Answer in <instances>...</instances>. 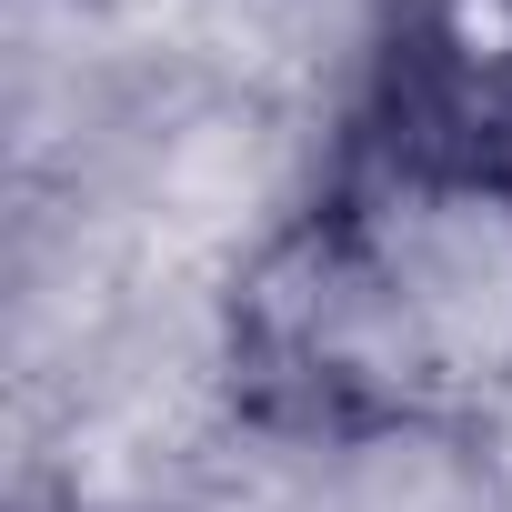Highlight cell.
<instances>
[{
	"mask_svg": "<svg viewBox=\"0 0 512 512\" xmlns=\"http://www.w3.org/2000/svg\"><path fill=\"white\" fill-rule=\"evenodd\" d=\"M221 382L282 442H462L512 412V171L342 131L221 302Z\"/></svg>",
	"mask_w": 512,
	"mask_h": 512,
	"instance_id": "obj_1",
	"label": "cell"
},
{
	"mask_svg": "<svg viewBox=\"0 0 512 512\" xmlns=\"http://www.w3.org/2000/svg\"><path fill=\"white\" fill-rule=\"evenodd\" d=\"M352 131L512 171V0H392L362 61Z\"/></svg>",
	"mask_w": 512,
	"mask_h": 512,
	"instance_id": "obj_2",
	"label": "cell"
}]
</instances>
